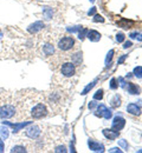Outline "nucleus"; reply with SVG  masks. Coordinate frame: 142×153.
<instances>
[{
    "label": "nucleus",
    "instance_id": "obj_11",
    "mask_svg": "<svg viewBox=\"0 0 142 153\" xmlns=\"http://www.w3.org/2000/svg\"><path fill=\"white\" fill-rule=\"evenodd\" d=\"M103 134H104V137L105 138H108L109 140H115L116 138H119V135H120V131H116V130H108V128H105V130H103Z\"/></svg>",
    "mask_w": 142,
    "mask_h": 153
},
{
    "label": "nucleus",
    "instance_id": "obj_41",
    "mask_svg": "<svg viewBox=\"0 0 142 153\" xmlns=\"http://www.w3.org/2000/svg\"><path fill=\"white\" fill-rule=\"evenodd\" d=\"M90 1H91V2H94V1H95V0H90Z\"/></svg>",
    "mask_w": 142,
    "mask_h": 153
},
{
    "label": "nucleus",
    "instance_id": "obj_42",
    "mask_svg": "<svg viewBox=\"0 0 142 153\" xmlns=\"http://www.w3.org/2000/svg\"><path fill=\"white\" fill-rule=\"evenodd\" d=\"M139 152H142V150H139Z\"/></svg>",
    "mask_w": 142,
    "mask_h": 153
},
{
    "label": "nucleus",
    "instance_id": "obj_5",
    "mask_svg": "<svg viewBox=\"0 0 142 153\" xmlns=\"http://www.w3.org/2000/svg\"><path fill=\"white\" fill-rule=\"evenodd\" d=\"M41 134V127L37 126V125H32V126H30V127H27L25 130V135L27 138H30V139H37Z\"/></svg>",
    "mask_w": 142,
    "mask_h": 153
},
{
    "label": "nucleus",
    "instance_id": "obj_7",
    "mask_svg": "<svg viewBox=\"0 0 142 153\" xmlns=\"http://www.w3.org/2000/svg\"><path fill=\"white\" fill-rule=\"evenodd\" d=\"M95 114L97 115V117H100V118H105V119H110L111 118V111L110 110H108L104 105H100V106H97V111H96V113Z\"/></svg>",
    "mask_w": 142,
    "mask_h": 153
},
{
    "label": "nucleus",
    "instance_id": "obj_15",
    "mask_svg": "<svg viewBox=\"0 0 142 153\" xmlns=\"http://www.w3.org/2000/svg\"><path fill=\"white\" fill-rule=\"evenodd\" d=\"M127 90L130 94H139L140 93V88L135 85V84H131V82H128L127 85Z\"/></svg>",
    "mask_w": 142,
    "mask_h": 153
},
{
    "label": "nucleus",
    "instance_id": "obj_21",
    "mask_svg": "<svg viewBox=\"0 0 142 153\" xmlns=\"http://www.w3.org/2000/svg\"><path fill=\"white\" fill-rule=\"evenodd\" d=\"M11 152H26V149L24 147V146H19V145H17V146H13L12 147V150H11Z\"/></svg>",
    "mask_w": 142,
    "mask_h": 153
},
{
    "label": "nucleus",
    "instance_id": "obj_35",
    "mask_svg": "<svg viewBox=\"0 0 142 153\" xmlns=\"http://www.w3.org/2000/svg\"><path fill=\"white\" fill-rule=\"evenodd\" d=\"M131 45H133V42H131V41H125V42H124V45H123V48H129Z\"/></svg>",
    "mask_w": 142,
    "mask_h": 153
},
{
    "label": "nucleus",
    "instance_id": "obj_14",
    "mask_svg": "<svg viewBox=\"0 0 142 153\" xmlns=\"http://www.w3.org/2000/svg\"><path fill=\"white\" fill-rule=\"evenodd\" d=\"M117 25L122 28H131L134 26V21L128 19H121L120 21H117Z\"/></svg>",
    "mask_w": 142,
    "mask_h": 153
},
{
    "label": "nucleus",
    "instance_id": "obj_18",
    "mask_svg": "<svg viewBox=\"0 0 142 153\" xmlns=\"http://www.w3.org/2000/svg\"><path fill=\"white\" fill-rule=\"evenodd\" d=\"M110 102H111V106L113 107H119V106H121V98L116 94V96L110 100Z\"/></svg>",
    "mask_w": 142,
    "mask_h": 153
},
{
    "label": "nucleus",
    "instance_id": "obj_3",
    "mask_svg": "<svg viewBox=\"0 0 142 153\" xmlns=\"http://www.w3.org/2000/svg\"><path fill=\"white\" fill-rule=\"evenodd\" d=\"M75 45V40L72 37H64L58 41V48L62 51H70Z\"/></svg>",
    "mask_w": 142,
    "mask_h": 153
},
{
    "label": "nucleus",
    "instance_id": "obj_8",
    "mask_svg": "<svg viewBox=\"0 0 142 153\" xmlns=\"http://www.w3.org/2000/svg\"><path fill=\"white\" fill-rule=\"evenodd\" d=\"M2 124L13 127V131H12V132H13V133H17L18 131H20L21 128H24L25 126L31 125V121H25V123H19V124H12V123H8V121H2Z\"/></svg>",
    "mask_w": 142,
    "mask_h": 153
},
{
    "label": "nucleus",
    "instance_id": "obj_34",
    "mask_svg": "<svg viewBox=\"0 0 142 153\" xmlns=\"http://www.w3.org/2000/svg\"><path fill=\"white\" fill-rule=\"evenodd\" d=\"M95 107H97V104H96L95 101H91V102H89V108H90V110H94Z\"/></svg>",
    "mask_w": 142,
    "mask_h": 153
},
{
    "label": "nucleus",
    "instance_id": "obj_25",
    "mask_svg": "<svg viewBox=\"0 0 142 153\" xmlns=\"http://www.w3.org/2000/svg\"><path fill=\"white\" fill-rule=\"evenodd\" d=\"M82 30V26H74V27H68V32L75 33V32H80Z\"/></svg>",
    "mask_w": 142,
    "mask_h": 153
},
{
    "label": "nucleus",
    "instance_id": "obj_36",
    "mask_svg": "<svg viewBox=\"0 0 142 153\" xmlns=\"http://www.w3.org/2000/svg\"><path fill=\"white\" fill-rule=\"evenodd\" d=\"M95 13H96V7H92V8L88 12V14H89V16H94Z\"/></svg>",
    "mask_w": 142,
    "mask_h": 153
},
{
    "label": "nucleus",
    "instance_id": "obj_33",
    "mask_svg": "<svg viewBox=\"0 0 142 153\" xmlns=\"http://www.w3.org/2000/svg\"><path fill=\"white\" fill-rule=\"evenodd\" d=\"M109 152L111 153H122V150H120L119 147H114V149H111V150H109Z\"/></svg>",
    "mask_w": 142,
    "mask_h": 153
},
{
    "label": "nucleus",
    "instance_id": "obj_20",
    "mask_svg": "<svg viewBox=\"0 0 142 153\" xmlns=\"http://www.w3.org/2000/svg\"><path fill=\"white\" fill-rule=\"evenodd\" d=\"M88 28H84V27H82V30L78 32V38L81 39V40H83V39L86 37V34H88Z\"/></svg>",
    "mask_w": 142,
    "mask_h": 153
},
{
    "label": "nucleus",
    "instance_id": "obj_12",
    "mask_svg": "<svg viewBox=\"0 0 142 153\" xmlns=\"http://www.w3.org/2000/svg\"><path fill=\"white\" fill-rule=\"evenodd\" d=\"M86 37H88V39H89L90 41L97 42V41H100V40H101L102 36H101V33H100V32H97V31H95V30H91V31H88Z\"/></svg>",
    "mask_w": 142,
    "mask_h": 153
},
{
    "label": "nucleus",
    "instance_id": "obj_10",
    "mask_svg": "<svg viewBox=\"0 0 142 153\" xmlns=\"http://www.w3.org/2000/svg\"><path fill=\"white\" fill-rule=\"evenodd\" d=\"M88 145H89V149L91 151H94V152H104V146L100 143L92 140V139H89Z\"/></svg>",
    "mask_w": 142,
    "mask_h": 153
},
{
    "label": "nucleus",
    "instance_id": "obj_40",
    "mask_svg": "<svg viewBox=\"0 0 142 153\" xmlns=\"http://www.w3.org/2000/svg\"><path fill=\"white\" fill-rule=\"evenodd\" d=\"M2 38V33H1V32H0V39Z\"/></svg>",
    "mask_w": 142,
    "mask_h": 153
},
{
    "label": "nucleus",
    "instance_id": "obj_6",
    "mask_svg": "<svg viewBox=\"0 0 142 153\" xmlns=\"http://www.w3.org/2000/svg\"><path fill=\"white\" fill-rule=\"evenodd\" d=\"M124 126H125V120H124L122 117L116 115V117L113 119V124H111V128H113V130L120 131Z\"/></svg>",
    "mask_w": 142,
    "mask_h": 153
},
{
    "label": "nucleus",
    "instance_id": "obj_24",
    "mask_svg": "<svg viewBox=\"0 0 142 153\" xmlns=\"http://www.w3.org/2000/svg\"><path fill=\"white\" fill-rule=\"evenodd\" d=\"M102 98H103V90H98L94 94V100H102Z\"/></svg>",
    "mask_w": 142,
    "mask_h": 153
},
{
    "label": "nucleus",
    "instance_id": "obj_28",
    "mask_svg": "<svg viewBox=\"0 0 142 153\" xmlns=\"http://www.w3.org/2000/svg\"><path fill=\"white\" fill-rule=\"evenodd\" d=\"M94 21L95 22H104V18L102 17V16H100V14H95V17H94Z\"/></svg>",
    "mask_w": 142,
    "mask_h": 153
},
{
    "label": "nucleus",
    "instance_id": "obj_1",
    "mask_svg": "<svg viewBox=\"0 0 142 153\" xmlns=\"http://www.w3.org/2000/svg\"><path fill=\"white\" fill-rule=\"evenodd\" d=\"M16 114V107L11 104L0 106V119H10Z\"/></svg>",
    "mask_w": 142,
    "mask_h": 153
},
{
    "label": "nucleus",
    "instance_id": "obj_27",
    "mask_svg": "<svg viewBox=\"0 0 142 153\" xmlns=\"http://www.w3.org/2000/svg\"><path fill=\"white\" fill-rule=\"evenodd\" d=\"M117 84H116V78H111V80H110V88L111 90H116L117 88Z\"/></svg>",
    "mask_w": 142,
    "mask_h": 153
},
{
    "label": "nucleus",
    "instance_id": "obj_23",
    "mask_svg": "<svg viewBox=\"0 0 142 153\" xmlns=\"http://www.w3.org/2000/svg\"><path fill=\"white\" fill-rule=\"evenodd\" d=\"M114 53H115V51H114V50H111L110 52H108L107 58H105V65H109V64H110V61H111V59H113Z\"/></svg>",
    "mask_w": 142,
    "mask_h": 153
},
{
    "label": "nucleus",
    "instance_id": "obj_2",
    "mask_svg": "<svg viewBox=\"0 0 142 153\" xmlns=\"http://www.w3.org/2000/svg\"><path fill=\"white\" fill-rule=\"evenodd\" d=\"M46 114H47V110L44 104H37L31 111V115L33 119H41Z\"/></svg>",
    "mask_w": 142,
    "mask_h": 153
},
{
    "label": "nucleus",
    "instance_id": "obj_13",
    "mask_svg": "<svg viewBox=\"0 0 142 153\" xmlns=\"http://www.w3.org/2000/svg\"><path fill=\"white\" fill-rule=\"evenodd\" d=\"M127 111H128V113H130V114H133V115L141 114V108H140V106L136 105V104H129V105L127 106Z\"/></svg>",
    "mask_w": 142,
    "mask_h": 153
},
{
    "label": "nucleus",
    "instance_id": "obj_29",
    "mask_svg": "<svg viewBox=\"0 0 142 153\" xmlns=\"http://www.w3.org/2000/svg\"><path fill=\"white\" fill-rule=\"evenodd\" d=\"M124 38H125V37H124L123 33H117V34H116V41H117V42H123V41H124Z\"/></svg>",
    "mask_w": 142,
    "mask_h": 153
},
{
    "label": "nucleus",
    "instance_id": "obj_19",
    "mask_svg": "<svg viewBox=\"0 0 142 153\" xmlns=\"http://www.w3.org/2000/svg\"><path fill=\"white\" fill-rule=\"evenodd\" d=\"M96 82H97V79H95L94 81H91V82H90V84H89V85H88V86H86V87L83 90L82 94H83V96H85V94H86V93H88V92H89V91H90V90H91V88H92V87L96 85Z\"/></svg>",
    "mask_w": 142,
    "mask_h": 153
},
{
    "label": "nucleus",
    "instance_id": "obj_38",
    "mask_svg": "<svg viewBox=\"0 0 142 153\" xmlns=\"http://www.w3.org/2000/svg\"><path fill=\"white\" fill-rule=\"evenodd\" d=\"M127 57H128V56H125V54H124V56H122V57L119 59V61H117V62H119V64H122V62L125 60V58H127Z\"/></svg>",
    "mask_w": 142,
    "mask_h": 153
},
{
    "label": "nucleus",
    "instance_id": "obj_9",
    "mask_svg": "<svg viewBox=\"0 0 142 153\" xmlns=\"http://www.w3.org/2000/svg\"><path fill=\"white\" fill-rule=\"evenodd\" d=\"M43 28H44V22H43V21H36V22L31 24V25L27 27V31H29V33L35 34V33L41 31Z\"/></svg>",
    "mask_w": 142,
    "mask_h": 153
},
{
    "label": "nucleus",
    "instance_id": "obj_4",
    "mask_svg": "<svg viewBox=\"0 0 142 153\" xmlns=\"http://www.w3.org/2000/svg\"><path fill=\"white\" fill-rule=\"evenodd\" d=\"M61 73L66 78H71L76 73V67L74 62H65L61 67Z\"/></svg>",
    "mask_w": 142,
    "mask_h": 153
},
{
    "label": "nucleus",
    "instance_id": "obj_17",
    "mask_svg": "<svg viewBox=\"0 0 142 153\" xmlns=\"http://www.w3.org/2000/svg\"><path fill=\"white\" fill-rule=\"evenodd\" d=\"M43 14H44V17H45V19H51L52 18V14H53V11H52V8H50V7H44L43 8Z\"/></svg>",
    "mask_w": 142,
    "mask_h": 153
},
{
    "label": "nucleus",
    "instance_id": "obj_26",
    "mask_svg": "<svg viewBox=\"0 0 142 153\" xmlns=\"http://www.w3.org/2000/svg\"><path fill=\"white\" fill-rule=\"evenodd\" d=\"M0 131H1V135L4 139H6L8 137V128L7 127H0Z\"/></svg>",
    "mask_w": 142,
    "mask_h": 153
},
{
    "label": "nucleus",
    "instance_id": "obj_39",
    "mask_svg": "<svg viewBox=\"0 0 142 153\" xmlns=\"http://www.w3.org/2000/svg\"><path fill=\"white\" fill-rule=\"evenodd\" d=\"M0 152H4V141L0 138Z\"/></svg>",
    "mask_w": 142,
    "mask_h": 153
},
{
    "label": "nucleus",
    "instance_id": "obj_31",
    "mask_svg": "<svg viewBox=\"0 0 142 153\" xmlns=\"http://www.w3.org/2000/svg\"><path fill=\"white\" fill-rule=\"evenodd\" d=\"M119 145H120L121 147H123L124 150H127V149H128V144H127V141H125L124 139H121V140H119Z\"/></svg>",
    "mask_w": 142,
    "mask_h": 153
},
{
    "label": "nucleus",
    "instance_id": "obj_32",
    "mask_svg": "<svg viewBox=\"0 0 142 153\" xmlns=\"http://www.w3.org/2000/svg\"><path fill=\"white\" fill-rule=\"evenodd\" d=\"M55 152H66V149L65 146H57L55 149Z\"/></svg>",
    "mask_w": 142,
    "mask_h": 153
},
{
    "label": "nucleus",
    "instance_id": "obj_30",
    "mask_svg": "<svg viewBox=\"0 0 142 153\" xmlns=\"http://www.w3.org/2000/svg\"><path fill=\"white\" fill-rule=\"evenodd\" d=\"M130 38L137 39L139 41H142V34H140V33H131V34H130Z\"/></svg>",
    "mask_w": 142,
    "mask_h": 153
},
{
    "label": "nucleus",
    "instance_id": "obj_16",
    "mask_svg": "<svg viewBox=\"0 0 142 153\" xmlns=\"http://www.w3.org/2000/svg\"><path fill=\"white\" fill-rule=\"evenodd\" d=\"M53 52H55V48H53V46L50 45V44H47V45H45V46L43 47V53H44L45 56H52Z\"/></svg>",
    "mask_w": 142,
    "mask_h": 153
},
{
    "label": "nucleus",
    "instance_id": "obj_37",
    "mask_svg": "<svg viewBox=\"0 0 142 153\" xmlns=\"http://www.w3.org/2000/svg\"><path fill=\"white\" fill-rule=\"evenodd\" d=\"M119 81L121 82V84H120V85H121V87H125V84H127V82L123 80V78H119Z\"/></svg>",
    "mask_w": 142,
    "mask_h": 153
},
{
    "label": "nucleus",
    "instance_id": "obj_22",
    "mask_svg": "<svg viewBox=\"0 0 142 153\" xmlns=\"http://www.w3.org/2000/svg\"><path fill=\"white\" fill-rule=\"evenodd\" d=\"M134 76H136V78H142V67L141 66H137V67H135L134 68Z\"/></svg>",
    "mask_w": 142,
    "mask_h": 153
}]
</instances>
